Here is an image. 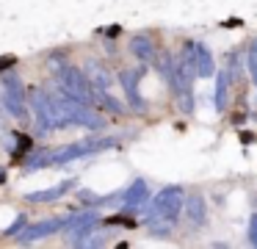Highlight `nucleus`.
Returning a JSON list of instances; mask_svg holds the SVG:
<instances>
[{"instance_id": "f257e3e1", "label": "nucleus", "mask_w": 257, "mask_h": 249, "mask_svg": "<svg viewBox=\"0 0 257 249\" xmlns=\"http://www.w3.org/2000/svg\"><path fill=\"white\" fill-rule=\"evenodd\" d=\"M28 108L36 114V122H39L42 133H53V130H64V127H69V122L64 119L58 103L45 92V89H31L28 92Z\"/></svg>"}, {"instance_id": "f03ea898", "label": "nucleus", "mask_w": 257, "mask_h": 249, "mask_svg": "<svg viewBox=\"0 0 257 249\" xmlns=\"http://www.w3.org/2000/svg\"><path fill=\"white\" fill-rule=\"evenodd\" d=\"M185 205V194L180 186H169L152 197V202L144 208V221L147 219H166V221H177L180 210Z\"/></svg>"}, {"instance_id": "7ed1b4c3", "label": "nucleus", "mask_w": 257, "mask_h": 249, "mask_svg": "<svg viewBox=\"0 0 257 249\" xmlns=\"http://www.w3.org/2000/svg\"><path fill=\"white\" fill-rule=\"evenodd\" d=\"M58 92L69 94V97L80 100V103H91V83L83 75V69H78V66L67 64L58 72Z\"/></svg>"}, {"instance_id": "20e7f679", "label": "nucleus", "mask_w": 257, "mask_h": 249, "mask_svg": "<svg viewBox=\"0 0 257 249\" xmlns=\"http://www.w3.org/2000/svg\"><path fill=\"white\" fill-rule=\"evenodd\" d=\"M113 138H89V141H75L69 144V147L58 149V152H53V166H61L67 163V160H75V158H83V155H91V152H100V149H108L113 147Z\"/></svg>"}, {"instance_id": "39448f33", "label": "nucleus", "mask_w": 257, "mask_h": 249, "mask_svg": "<svg viewBox=\"0 0 257 249\" xmlns=\"http://www.w3.org/2000/svg\"><path fill=\"white\" fill-rule=\"evenodd\" d=\"M61 227H67V216H56V219H47V221H39L34 227H23V232L17 235V243H34L39 238H47L53 232H58Z\"/></svg>"}, {"instance_id": "423d86ee", "label": "nucleus", "mask_w": 257, "mask_h": 249, "mask_svg": "<svg viewBox=\"0 0 257 249\" xmlns=\"http://www.w3.org/2000/svg\"><path fill=\"white\" fill-rule=\"evenodd\" d=\"M147 199H150V188H147V180H133L130 188H124L122 202H124V213H144Z\"/></svg>"}, {"instance_id": "0eeeda50", "label": "nucleus", "mask_w": 257, "mask_h": 249, "mask_svg": "<svg viewBox=\"0 0 257 249\" xmlns=\"http://www.w3.org/2000/svg\"><path fill=\"white\" fill-rule=\"evenodd\" d=\"M183 210H185V216H188V221L194 227H202L207 221V205H205V197H202L199 191H194V194L185 197Z\"/></svg>"}, {"instance_id": "6e6552de", "label": "nucleus", "mask_w": 257, "mask_h": 249, "mask_svg": "<svg viewBox=\"0 0 257 249\" xmlns=\"http://www.w3.org/2000/svg\"><path fill=\"white\" fill-rule=\"evenodd\" d=\"M3 108L20 122H28L31 116V108L25 103V92H3Z\"/></svg>"}, {"instance_id": "1a4fd4ad", "label": "nucleus", "mask_w": 257, "mask_h": 249, "mask_svg": "<svg viewBox=\"0 0 257 249\" xmlns=\"http://www.w3.org/2000/svg\"><path fill=\"white\" fill-rule=\"evenodd\" d=\"M139 80H141V72H122V75H119V83H122L130 105H133L136 111H144L147 105H144V100H141V94H139Z\"/></svg>"}, {"instance_id": "9d476101", "label": "nucleus", "mask_w": 257, "mask_h": 249, "mask_svg": "<svg viewBox=\"0 0 257 249\" xmlns=\"http://www.w3.org/2000/svg\"><path fill=\"white\" fill-rule=\"evenodd\" d=\"M83 75L89 77V83H94V86H100V89H108L113 83V75L108 72V66L100 64L97 58H89L83 64Z\"/></svg>"}, {"instance_id": "9b49d317", "label": "nucleus", "mask_w": 257, "mask_h": 249, "mask_svg": "<svg viewBox=\"0 0 257 249\" xmlns=\"http://www.w3.org/2000/svg\"><path fill=\"white\" fill-rule=\"evenodd\" d=\"M69 188H75V180H64L53 188H45V191H31V194H25V199H28V202H56V199H61Z\"/></svg>"}, {"instance_id": "f8f14e48", "label": "nucleus", "mask_w": 257, "mask_h": 249, "mask_svg": "<svg viewBox=\"0 0 257 249\" xmlns=\"http://www.w3.org/2000/svg\"><path fill=\"white\" fill-rule=\"evenodd\" d=\"M194 64H196V77H213V53L205 47V44L196 42V50H194Z\"/></svg>"}, {"instance_id": "ddd939ff", "label": "nucleus", "mask_w": 257, "mask_h": 249, "mask_svg": "<svg viewBox=\"0 0 257 249\" xmlns=\"http://www.w3.org/2000/svg\"><path fill=\"white\" fill-rule=\"evenodd\" d=\"M130 50H133V55L139 61H152L155 58V44H152V39L147 36V33H136V36L130 39Z\"/></svg>"}, {"instance_id": "4468645a", "label": "nucleus", "mask_w": 257, "mask_h": 249, "mask_svg": "<svg viewBox=\"0 0 257 249\" xmlns=\"http://www.w3.org/2000/svg\"><path fill=\"white\" fill-rule=\"evenodd\" d=\"M45 166H53V152H47V149H36V152L23 155V172H36V169H45Z\"/></svg>"}, {"instance_id": "2eb2a0df", "label": "nucleus", "mask_w": 257, "mask_h": 249, "mask_svg": "<svg viewBox=\"0 0 257 249\" xmlns=\"http://www.w3.org/2000/svg\"><path fill=\"white\" fill-rule=\"evenodd\" d=\"M229 72H218L216 75V94H213V108L224 111L227 108V94H229Z\"/></svg>"}, {"instance_id": "dca6fc26", "label": "nucleus", "mask_w": 257, "mask_h": 249, "mask_svg": "<svg viewBox=\"0 0 257 249\" xmlns=\"http://www.w3.org/2000/svg\"><path fill=\"white\" fill-rule=\"evenodd\" d=\"M174 227V221H166V219H147V230L152 232V235H169Z\"/></svg>"}, {"instance_id": "f3484780", "label": "nucleus", "mask_w": 257, "mask_h": 249, "mask_svg": "<svg viewBox=\"0 0 257 249\" xmlns=\"http://www.w3.org/2000/svg\"><path fill=\"white\" fill-rule=\"evenodd\" d=\"M249 75L257 86V39H251V47H249Z\"/></svg>"}, {"instance_id": "a211bd4d", "label": "nucleus", "mask_w": 257, "mask_h": 249, "mask_svg": "<svg viewBox=\"0 0 257 249\" xmlns=\"http://www.w3.org/2000/svg\"><path fill=\"white\" fill-rule=\"evenodd\" d=\"M47 66H50V69L58 75V72L67 66V58H64V53H50V55H47Z\"/></svg>"}, {"instance_id": "6ab92c4d", "label": "nucleus", "mask_w": 257, "mask_h": 249, "mask_svg": "<svg viewBox=\"0 0 257 249\" xmlns=\"http://www.w3.org/2000/svg\"><path fill=\"white\" fill-rule=\"evenodd\" d=\"M249 243L257 246V210L249 216Z\"/></svg>"}, {"instance_id": "aec40b11", "label": "nucleus", "mask_w": 257, "mask_h": 249, "mask_svg": "<svg viewBox=\"0 0 257 249\" xmlns=\"http://www.w3.org/2000/svg\"><path fill=\"white\" fill-rule=\"evenodd\" d=\"M23 227H25V216H17V221H14V224L9 227V230L3 232V235H17V232L23 230Z\"/></svg>"}, {"instance_id": "412c9836", "label": "nucleus", "mask_w": 257, "mask_h": 249, "mask_svg": "<svg viewBox=\"0 0 257 249\" xmlns=\"http://www.w3.org/2000/svg\"><path fill=\"white\" fill-rule=\"evenodd\" d=\"M9 66H14V55H0V72L9 69Z\"/></svg>"}, {"instance_id": "4be33fe9", "label": "nucleus", "mask_w": 257, "mask_h": 249, "mask_svg": "<svg viewBox=\"0 0 257 249\" xmlns=\"http://www.w3.org/2000/svg\"><path fill=\"white\" fill-rule=\"evenodd\" d=\"M100 33H105V36H119V25H113V28H102Z\"/></svg>"}, {"instance_id": "5701e85b", "label": "nucleus", "mask_w": 257, "mask_h": 249, "mask_svg": "<svg viewBox=\"0 0 257 249\" xmlns=\"http://www.w3.org/2000/svg\"><path fill=\"white\" fill-rule=\"evenodd\" d=\"M0 183H6V172H3V166H0Z\"/></svg>"}]
</instances>
